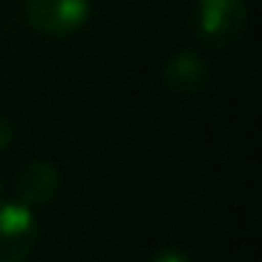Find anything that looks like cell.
I'll use <instances>...</instances> for the list:
<instances>
[{
  "label": "cell",
  "mask_w": 262,
  "mask_h": 262,
  "mask_svg": "<svg viewBox=\"0 0 262 262\" xmlns=\"http://www.w3.org/2000/svg\"><path fill=\"white\" fill-rule=\"evenodd\" d=\"M59 191V170L50 161H31L16 179V198L22 207H47Z\"/></svg>",
  "instance_id": "obj_4"
},
{
  "label": "cell",
  "mask_w": 262,
  "mask_h": 262,
  "mask_svg": "<svg viewBox=\"0 0 262 262\" xmlns=\"http://www.w3.org/2000/svg\"><path fill=\"white\" fill-rule=\"evenodd\" d=\"M90 19V0H28V22L34 31L65 37Z\"/></svg>",
  "instance_id": "obj_3"
},
{
  "label": "cell",
  "mask_w": 262,
  "mask_h": 262,
  "mask_svg": "<svg viewBox=\"0 0 262 262\" xmlns=\"http://www.w3.org/2000/svg\"><path fill=\"white\" fill-rule=\"evenodd\" d=\"M194 25L204 43L225 50L247 28V0H198Z\"/></svg>",
  "instance_id": "obj_1"
},
{
  "label": "cell",
  "mask_w": 262,
  "mask_h": 262,
  "mask_svg": "<svg viewBox=\"0 0 262 262\" xmlns=\"http://www.w3.org/2000/svg\"><path fill=\"white\" fill-rule=\"evenodd\" d=\"M37 244V216L19 201H0V262H25Z\"/></svg>",
  "instance_id": "obj_2"
},
{
  "label": "cell",
  "mask_w": 262,
  "mask_h": 262,
  "mask_svg": "<svg viewBox=\"0 0 262 262\" xmlns=\"http://www.w3.org/2000/svg\"><path fill=\"white\" fill-rule=\"evenodd\" d=\"M151 262H191V256H188L185 250H179V247H167V250L155 253Z\"/></svg>",
  "instance_id": "obj_6"
},
{
  "label": "cell",
  "mask_w": 262,
  "mask_h": 262,
  "mask_svg": "<svg viewBox=\"0 0 262 262\" xmlns=\"http://www.w3.org/2000/svg\"><path fill=\"white\" fill-rule=\"evenodd\" d=\"M10 145H13V123H10L4 114H0V151L10 148Z\"/></svg>",
  "instance_id": "obj_7"
},
{
  "label": "cell",
  "mask_w": 262,
  "mask_h": 262,
  "mask_svg": "<svg viewBox=\"0 0 262 262\" xmlns=\"http://www.w3.org/2000/svg\"><path fill=\"white\" fill-rule=\"evenodd\" d=\"M210 77V68H207V59L185 50V53H176L164 68H161V80L170 93L176 96H191V93H201L204 83Z\"/></svg>",
  "instance_id": "obj_5"
}]
</instances>
